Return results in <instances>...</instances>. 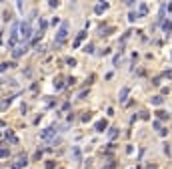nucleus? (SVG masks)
Returning a JSON list of instances; mask_svg holds the SVG:
<instances>
[{
  "label": "nucleus",
  "mask_w": 172,
  "mask_h": 169,
  "mask_svg": "<svg viewBox=\"0 0 172 169\" xmlns=\"http://www.w3.org/2000/svg\"><path fill=\"white\" fill-rule=\"evenodd\" d=\"M126 95H128V87H124V89H122V93H120V101H124Z\"/></svg>",
  "instance_id": "nucleus-6"
},
{
  "label": "nucleus",
  "mask_w": 172,
  "mask_h": 169,
  "mask_svg": "<svg viewBox=\"0 0 172 169\" xmlns=\"http://www.w3.org/2000/svg\"><path fill=\"white\" fill-rule=\"evenodd\" d=\"M56 135V131L54 129H44L40 133V139H44V141H48V139H52V137Z\"/></svg>",
  "instance_id": "nucleus-3"
},
{
  "label": "nucleus",
  "mask_w": 172,
  "mask_h": 169,
  "mask_svg": "<svg viewBox=\"0 0 172 169\" xmlns=\"http://www.w3.org/2000/svg\"><path fill=\"white\" fill-rule=\"evenodd\" d=\"M104 8H106V4H98V6H96V12H102Z\"/></svg>",
  "instance_id": "nucleus-7"
},
{
  "label": "nucleus",
  "mask_w": 172,
  "mask_h": 169,
  "mask_svg": "<svg viewBox=\"0 0 172 169\" xmlns=\"http://www.w3.org/2000/svg\"><path fill=\"white\" fill-rule=\"evenodd\" d=\"M20 36H22V40H30V34H32V28H30V24L28 22H22L20 24Z\"/></svg>",
  "instance_id": "nucleus-2"
},
{
  "label": "nucleus",
  "mask_w": 172,
  "mask_h": 169,
  "mask_svg": "<svg viewBox=\"0 0 172 169\" xmlns=\"http://www.w3.org/2000/svg\"><path fill=\"white\" fill-rule=\"evenodd\" d=\"M152 103H154V105H160V103H162V99H160V97H154V99H152Z\"/></svg>",
  "instance_id": "nucleus-8"
},
{
  "label": "nucleus",
  "mask_w": 172,
  "mask_h": 169,
  "mask_svg": "<svg viewBox=\"0 0 172 169\" xmlns=\"http://www.w3.org/2000/svg\"><path fill=\"white\" fill-rule=\"evenodd\" d=\"M22 52H26V48H22V46H20V48H16V51H14V57H20V54H22Z\"/></svg>",
  "instance_id": "nucleus-5"
},
{
  "label": "nucleus",
  "mask_w": 172,
  "mask_h": 169,
  "mask_svg": "<svg viewBox=\"0 0 172 169\" xmlns=\"http://www.w3.org/2000/svg\"><path fill=\"white\" fill-rule=\"evenodd\" d=\"M66 36H68V22H64L60 26V30L56 32V44H62L66 40Z\"/></svg>",
  "instance_id": "nucleus-1"
},
{
  "label": "nucleus",
  "mask_w": 172,
  "mask_h": 169,
  "mask_svg": "<svg viewBox=\"0 0 172 169\" xmlns=\"http://www.w3.org/2000/svg\"><path fill=\"white\" fill-rule=\"evenodd\" d=\"M24 165H26V157H22V155H20V157L16 159V163L12 165V169H22Z\"/></svg>",
  "instance_id": "nucleus-4"
}]
</instances>
